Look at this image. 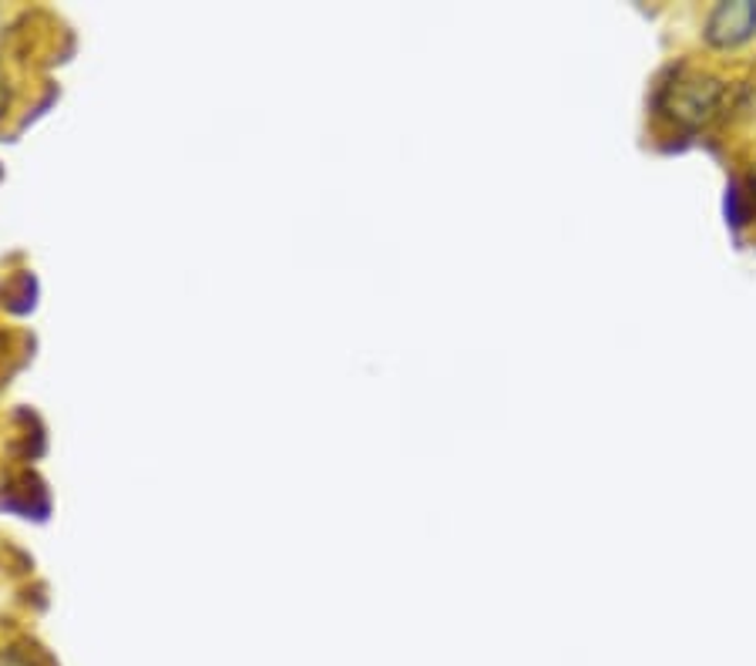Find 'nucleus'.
Instances as JSON below:
<instances>
[{"mask_svg":"<svg viewBox=\"0 0 756 666\" xmlns=\"http://www.w3.org/2000/svg\"><path fill=\"white\" fill-rule=\"evenodd\" d=\"M672 74L676 78L659 85L656 92V111L659 118L676 124V129L696 132L706 121L717 118L727 98V85L717 74H686V64L672 68Z\"/></svg>","mask_w":756,"mask_h":666,"instance_id":"obj_1","label":"nucleus"},{"mask_svg":"<svg viewBox=\"0 0 756 666\" xmlns=\"http://www.w3.org/2000/svg\"><path fill=\"white\" fill-rule=\"evenodd\" d=\"M753 34H756V0H720L703 24V40L717 51L740 48Z\"/></svg>","mask_w":756,"mask_h":666,"instance_id":"obj_2","label":"nucleus"},{"mask_svg":"<svg viewBox=\"0 0 756 666\" xmlns=\"http://www.w3.org/2000/svg\"><path fill=\"white\" fill-rule=\"evenodd\" d=\"M723 205H727V223H730L733 229H740V226H746V223H749V213H746V205H743V192H740V186H727V199H723Z\"/></svg>","mask_w":756,"mask_h":666,"instance_id":"obj_3","label":"nucleus"},{"mask_svg":"<svg viewBox=\"0 0 756 666\" xmlns=\"http://www.w3.org/2000/svg\"><path fill=\"white\" fill-rule=\"evenodd\" d=\"M0 666H31V663L17 653H8V656H0Z\"/></svg>","mask_w":756,"mask_h":666,"instance_id":"obj_4","label":"nucleus"},{"mask_svg":"<svg viewBox=\"0 0 756 666\" xmlns=\"http://www.w3.org/2000/svg\"><path fill=\"white\" fill-rule=\"evenodd\" d=\"M749 189L756 192V162H753V169H749Z\"/></svg>","mask_w":756,"mask_h":666,"instance_id":"obj_5","label":"nucleus"}]
</instances>
